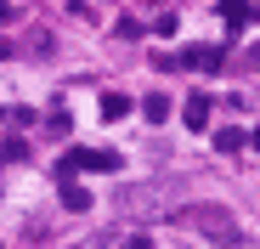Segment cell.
<instances>
[{"mask_svg":"<svg viewBox=\"0 0 260 249\" xmlns=\"http://www.w3.org/2000/svg\"><path fill=\"white\" fill-rule=\"evenodd\" d=\"M74 170H119V153H108V147H68L62 164H57V181H68Z\"/></svg>","mask_w":260,"mask_h":249,"instance_id":"cell-1","label":"cell"},{"mask_svg":"<svg viewBox=\"0 0 260 249\" xmlns=\"http://www.w3.org/2000/svg\"><path fill=\"white\" fill-rule=\"evenodd\" d=\"M181 68H198V74H221V68H226V51H221V46H192V51L181 57Z\"/></svg>","mask_w":260,"mask_h":249,"instance_id":"cell-2","label":"cell"},{"mask_svg":"<svg viewBox=\"0 0 260 249\" xmlns=\"http://www.w3.org/2000/svg\"><path fill=\"white\" fill-rule=\"evenodd\" d=\"M62 210H74V215H85V210H91V187H79L74 176L62 181Z\"/></svg>","mask_w":260,"mask_h":249,"instance_id":"cell-3","label":"cell"},{"mask_svg":"<svg viewBox=\"0 0 260 249\" xmlns=\"http://www.w3.org/2000/svg\"><path fill=\"white\" fill-rule=\"evenodd\" d=\"M221 17H226V28L238 34V28L254 17V0H221Z\"/></svg>","mask_w":260,"mask_h":249,"instance_id":"cell-4","label":"cell"},{"mask_svg":"<svg viewBox=\"0 0 260 249\" xmlns=\"http://www.w3.org/2000/svg\"><path fill=\"white\" fill-rule=\"evenodd\" d=\"M181 119H187V131H204V124H209V97H187Z\"/></svg>","mask_w":260,"mask_h":249,"instance_id":"cell-5","label":"cell"},{"mask_svg":"<svg viewBox=\"0 0 260 249\" xmlns=\"http://www.w3.org/2000/svg\"><path fill=\"white\" fill-rule=\"evenodd\" d=\"M142 113H147V124H164L176 108H170V97H164V91H153V97H142Z\"/></svg>","mask_w":260,"mask_h":249,"instance_id":"cell-6","label":"cell"},{"mask_svg":"<svg viewBox=\"0 0 260 249\" xmlns=\"http://www.w3.org/2000/svg\"><path fill=\"white\" fill-rule=\"evenodd\" d=\"M124 113H130V97L124 91H108L102 97V119H124Z\"/></svg>","mask_w":260,"mask_h":249,"instance_id":"cell-7","label":"cell"},{"mask_svg":"<svg viewBox=\"0 0 260 249\" xmlns=\"http://www.w3.org/2000/svg\"><path fill=\"white\" fill-rule=\"evenodd\" d=\"M243 142H249V136H243V131H232V124H226V131H215V153H238Z\"/></svg>","mask_w":260,"mask_h":249,"instance_id":"cell-8","label":"cell"},{"mask_svg":"<svg viewBox=\"0 0 260 249\" xmlns=\"http://www.w3.org/2000/svg\"><path fill=\"white\" fill-rule=\"evenodd\" d=\"M176 28H181V17H176V12H158V17H153V34H158V40H170Z\"/></svg>","mask_w":260,"mask_h":249,"instance_id":"cell-9","label":"cell"},{"mask_svg":"<svg viewBox=\"0 0 260 249\" xmlns=\"http://www.w3.org/2000/svg\"><path fill=\"white\" fill-rule=\"evenodd\" d=\"M46 131H57V136H68V108H51V113H46Z\"/></svg>","mask_w":260,"mask_h":249,"instance_id":"cell-10","label":"cell"},{"mask_svg":"<svg viewBox=\"0 0 260 249\" xmlns=\"http://www.w3.org/2000/svg\"><path fill=\"white\" fill-rule=\"evenodd\" d=\"M0 153H6V159H23V153H28V142H17V136H6V142H0Z\"/></svg>","mask_w":260,"mask_h":249,"instance_id":"cell-11","label":"cell"},{"mask_svg":"<svg viewBox=\"0 0 260 249\" xmlns=\"http://www.w3.org/2000/svg\"><path fill=\"white\" fill-rule=\"evenodd\" d=\"M124 249H153V238H147V232H142V238H130V243H124Z\"/></svg>","mask_w":260,"mask_h":249,"instance_id":"cell-12","label":"cell"},{"mask_svg":"<svg viewBox=\"0 0 260 249\" xmlns=\"http://www.w3.org/2000/svg\"><path fill=\"white\" fill-rule=\"evenodd\" d=\"M17 17V6H6V0H0V23H12Z\"/></svg>","mask_w":260,"mask_h":249,"instance_id":"cell-13","label":"cell"},{"mask_svg":"<svg viewBox=\"0 0 260 249\" xmlns=\"http://www.w3.org/2000/svg\"><path fill=\"white\" fill-rule=\"evenodd\" d=\"M6 57H12V46H6V40H0V63H6Z\"/></svg>","mask_w":260,"mask_h":249,"instance_id":"cell-14","label":"cell"},{"mask_svg":"<svg viewBox=\"0 0 260 249\" xmlns=\"http://www.w3.org/2000/svg\"><path fill=\"white\" fill-rule=\"evenodd\" d=\"M249 142H254V147H260V131H254V136H249Z\"/></svg>","mask_w":260,"mask_h":249,"instance_id":"cell-15","label":"cell"}]
</instances>
